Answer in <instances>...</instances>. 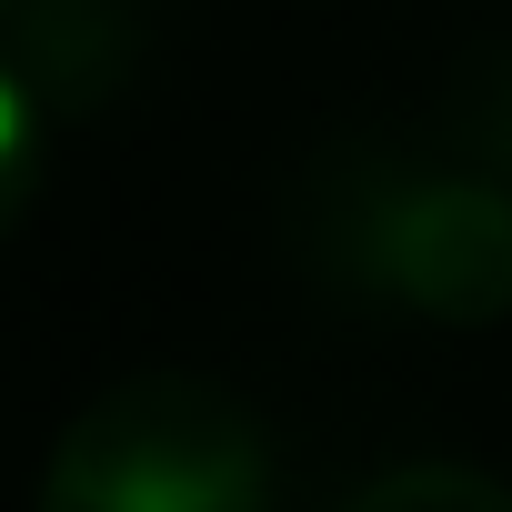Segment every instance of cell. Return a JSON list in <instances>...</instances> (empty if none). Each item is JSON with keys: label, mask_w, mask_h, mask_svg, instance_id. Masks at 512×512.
Segmentation results:
<instances>
[{"label": "cell", "mask_w": 512, "mask_h": 512, "mask_svg": "<svg viewBox=\"0 0 512 512\" xmlns=\"http://www.w3.org/2000/svg\"><path fill=\"white\" fill-rule=\"evenodd\" d=\"M282 452L231 382L131 372L81 402L41 462L31 512H272Z\"/></svg>", "instance_id": "6da1fadb"}, {"label": "cell", "mask_w": 512, "mask_h": 512, "mask_svg": "<svg viewBox=\"0 0 512 512\" xmlns=\"http://www.w3.org/2000/svg\"><path fill=\"white\" fill-rule=\"evenodd\" d=\"M342 262L422 312V322H502L512 312V171L482 161H402L342 201Z\"/></svg>", "instance_id": "7a4b0ae2"}, {"label": "cell", "mask_w": 512, "mask_h": 512, "mask_svg": "<svg viewBox=\"0 0 512 512\" xmlns=\"http://www.w3.org/2000/svg\"><path fill=\"white\" fill-rule=\"evenodd\" d=\"M41 171H51V91L0 51V241L41 201Z\"/></svg>", "instance_id": "3957f363"}, {"label": "cell", "mask_w": 512, "mask_h": 512, "mask_svg": "<svg viewBox=\"0 0 512 512\" xmlns=\"http://www.w3.org/2000/svg\"><path fill=\"white\" fill-rule=\"evenodd\" d=\"M342 512H512V482H492L472 462H402V472L362 482Z\"/></svg>", "instance_id": "277c9868"}, {"label": "cell", "mask_w": 512, "mask_h": 512, "mask_svg": "<svg viewBox=\"0 0 512 512\" xmlns=\"http://www.w3.org/2000/svg\"><path fill=\"white\" fill-rule=\"evenodd\" d=\"M0 51H11L41 91H51V71H61V31H51V0H0Z\"/></svg>", "instance_id": "5b68a950"}]
</instances>
